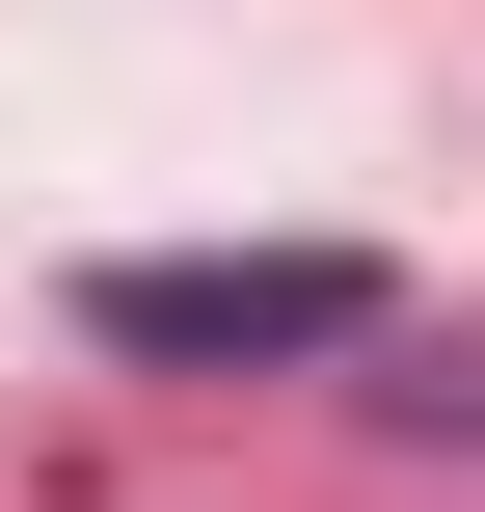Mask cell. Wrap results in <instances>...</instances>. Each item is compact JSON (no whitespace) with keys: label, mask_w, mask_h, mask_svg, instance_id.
<instances>
[{"label":"cell","mask_w":485,"mask_h":512,"mask_svg":"<svg viewBox=\"0 0 485 512\" xmlns=\"http://www.w3.org/2000/svg\"><path fill=\"white\" fill-rule=\"evenodd\" d=\"M81 351H108V378H297V351H378V243H108V270H81Z\"/></svg>","instance_id":"1"}]
</instances>
